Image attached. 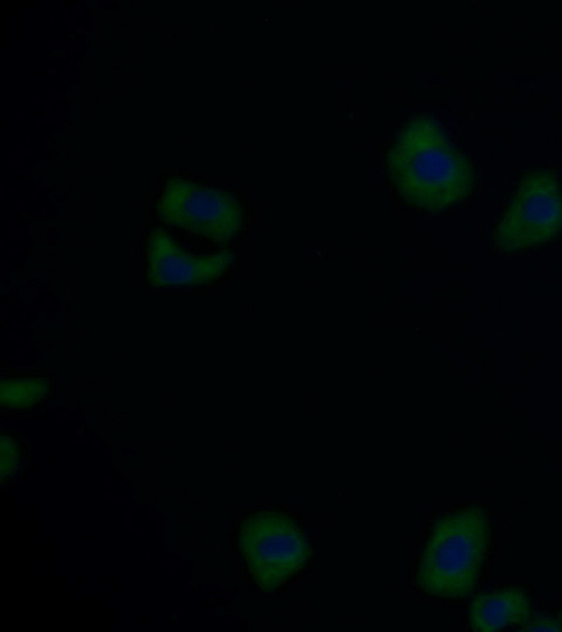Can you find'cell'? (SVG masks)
<instances>
[{"instance_id":"obj_4","label":"cell","mask_w":562,"mask_h":632,"mask_svg":"<svg viewBox=\"0 0 562 632\" xmlns=\"http://www.w3.org/2000/svg\"><path fill=\"white\" fill-rule=\"evenodd\" d=\"M240 549L261 589L273 590L297 572L308 554L306 538L288 516L259 512L240 530Z\"/></svg>"},{"instance_id":"obj_8","label":"cell","mask_w":562,"mask_h":632,"mask_svg":"<svg viewBox=\"0 0 562 632\" xmlns=\"http://www.w3.org/2000/svg\"><path fill=\"white\" fill-rule=\"evenodd\" d=\"M48 394V384L40 377L2 382L1 402L10 407H25L43 399Z\"/></svg>"},{"instance_id":"obj_1","label":"cell","mask_w":562,"mask_h":632,"mask_svg":"<svg viewBox=\"0 0 562 632\" xmlns=\"http://www.w3.org/2000/svg\"><path fill=\"white\" fill-rule=\"evenodd\" d=\"M391 179L411 204L442 211L465 199L474 178L465 157L432 119H412L397 135L387 157Z\"/></svg>"},{"instance_id":"obj_9","label":"cell","mask_w":562,"mask_h":632,"mask_svg":"<svg viewBox=\"0 0 562 632\" xmlns=\"http://www.w3.org/2000/svg\"><path fill=\"white\" fill-rule=\"evenodd\" d=\"M1 458H8V461H1V472L8 467V471L2 475V477H4V475L11 473L13 469L16 470L20 460L18 447L10 438H5L4 436H2L1 439Z\"/></svg>"},{"instance_id":"obj_7","label":"cell","mask_w":562,"mask_h":632,"mask_svg":"<svg viewBox=\"0 0 562 632\" xmlns=\"http://www.w3.org/2000/svg\"><path fill=\"white\" fill-rule=\"evenodd\" d=\"M529 618V600L517 588L481 594L469 607V622L474 631H497L508 625L525 624Z\"/></svg>"},{"instance_id":"obj_6","label":"cell","mask_w":562,"mask_h":632,"mask_svg":"<svg viewBox=\"0 0 562 632\" xmlns=\"http://www.w3.org/2000/svg\"><path fill=\"white\" fill-rule=\"evenodd\" d=\"M147 275L154 286H181L207 283L233 261L228 251L195 256L184 251L161 229H155L147 246Z\"/></svg>"},{"instance_id":"obj_11","label":"cell","mask_w":562,"mask_h":632,"mask_svg":"<svg viewBox=\"0 0 562 632\" xmlns=\"http://www.w3.org/2000/svg\"><path fill=\"white\" fill-rule=\"evenodd\" d=\"M561 620H562V613H561Z\"/></svg>"},{"instance_id":"obj_10","label":"cell","mask_w":562,"mask_h":632,"mask_svg":"<svg viewBox=\"0 0 562 632\" xmlns=\"http://www.w3.org/2000/svg\"><path fill=\"white\" fill-rule=\"evenodd\" d=\"M521 630H524V631H561L562 625H560V623H558L555 620L539 618V619H536V620L529 622L528 624H526L524 628H521Z\"/></svg>"},{"instance_id":"obj_5","label":"cell","mask_w":562,"mask_h":632,"mask_svg":"<svg viewBox=\"0 0 562 632\" xmlns=\"http://www.w3.org/2000/svg\"><path fill=\"white\" fill-rule=\"evenodd\" d=\"M162 221L216 241L232 239L240 227V207L229 193L183 179H170L158 203Z\"/></svg>"},{"instance_id":"obj_3","label":"cell","mask_w":562,"mask_h":632,"mask_svg":"<svg viewBox=\"0 0 562 632\" xmlns=\"http://www.w3.org/2000/svg\"><path fill=\"white\" fill-rule=\"evenodd\" d=\"M562 232V185L548 170L528 173L520 181L495 230L502 252H516L548 242Z\"/></svg>"},{"instance_id":"obj_2","label":"cell","mask_w":562,"mask_h":632,"mask_svg":"<svg viewBox=\"0 0 562 632\" xmlns=\"http://www.w3.org/2000/svg\"><path fill=\"white\" fill-rule=\"evenodd\" d=\"M488 542L485 511L469 507L439 519L423 551L417 582L432 596L459 598L479 578Z\"/></svg>"}]
</instances>
